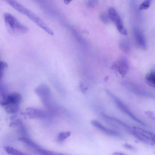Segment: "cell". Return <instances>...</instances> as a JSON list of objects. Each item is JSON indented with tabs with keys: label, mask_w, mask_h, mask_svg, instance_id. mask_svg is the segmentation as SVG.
<instances>
[{
	"label": "cell",
	"mask_w": 155,
	"mask_h": 155,
	"mask_svg": "<svg viewBox=\"0 0 155 155\" xmlns=\"http://www.w3.org/2000/svg\"><path fill=\"white\" fill-rule=\"evenodd\" d=\"M18 140L24 143L29 148L38 152V150L41 147L33 141L26 137H23L19 138Z\"/></svg>",
	"instance_id": "7c38bea8"
},
{
	"label": "cell",
	"mask_w": 155,
	"mask_h": 155,
	"mask_svg": "<svg viewBox=\"0 0 155 155\" xmlns=\"http://www.w3.org/2000/svg\"><path fill=\"white\" fill-rule=\"evenodd\" d=\"M115 23L117 28L120 33L123 35H127V32L124 26L121 19L117 21Z\"/></svg>",
	"instance_id": "d6986e66"
},
{
	"label": "cell",
	"mask_w": 155,
	"mask_h": 155,
	"mask_svg": "<svg viewBox=\"0 0 155 155\" xmlns=\"http://www.w3.org/2000/svg\"><path fill=\"white\" fill-rule=\"evenodd\" d=\"M123 84L127 89L135 94L142 96L155 98L154 94L145 91L135 84L128 82H124Z\"/></svg>",
	"instance_id": "8992f818"
},
{
	"label": "cell",
	"mask_w": 155,
	"mask_h": 155,
	"mask_svg": "<svg viewBox=\"0 0 155 155\" xmlns=\"http://www.w3.org/2000/svg\"><path fill=\"white\" fill-rule=\"evenodd\" d=\"M133 33L136 41L140 48L145 49L147 44L145 36L143 32L137 28H134L133 29Z\"/></svg>",
	"instance_id": "30bf717a"
},
{
	"label": "cell",
	"mask_w": 155,
	"mask_h": 155,
	"mask_svg": "<svg viewBox=\"0 0 155 155\" xmlns=\"http://www.w3.org/2000/svg\"><path fill=\"white\" fill-rule=\"evenodd\" d=\"M105 91L109 96L112 99L121 110L126 114L135 121L143 125L146 126V124L144 122L136 117L121 101L113 94L107 89L105 90Z\"/></svg>",
	"instance_id": "3957f363"
},
{
	"label": "cell",
	"mask_w": 155,
	"mask_h": 155,
	"mask_svg": "<svg viewBox=\"0 0 155 155\" xmlns=\"http://www.w3.org/2000/svg\"><path fill=\"white\" fill-rule=\"evenodd\" d=\"M100 18L101 21L105 24H107L109 22L110 18L109 16L105 13H101L100 15Z\"/></svg>",
	"instance_id": "603a6c76"
},
{
	"label": "cell",
	"mask_w": 155,
	"mask_h": 155,
	"mask_svg": "<svg viewBox=\"0 0 155 155\" xmlns=\"http://www.w3.org/2000/svg\"><path fill=\"white\" fill-rule=\"evenodd\" d=\"M112 68L117 71L122 77H124L127 73L129 69V64L126 58H120L114 62L112 66Z\"/></svg>",
	"instance_id": "5b68a950"
},
{
	"label": "cell",
	"mask_w": 155,
	"mask_h": 155,
	"mask_svg": "<svg viewBox=\"0 0 155 155\" xmlns=\"http://www.w3.org/2000/svg\"><path fill=\"white\" fill-rule=\"evenodd\" d=\"M7 64L5 62L0 61V81L2 77L3 70L7 68Z\"/></svg>",
	"instance_id": "7402d4cb"
},
{
	"label": "cell",
	"mask_w": 155,
	"mask_h": 155,
	"mask_svg": "<svg viewBox=\"0 0 155 155\" xmlns=\"http://www.w3.org/2000/svg\"><path fill=\"white\" fill-rule=\"evenodd\" d=\"M80 88L81 91L83 93L86 92L87 89L84 87L83 84L82 83H81L80 84Z\"/></svg>",
	"instance_id": "83f0119b"
},
{
	"label": "cell",
	"mask_w": 155,
	"mask_h": 155,
	"mask_svg": "<svg viewBox=\"0 0 155 155\" xmlns=\"http://www.w3.org/2000/svg\"><path fill=\"white\" fill-rule=\"evenodd\" d=\"M18 12L26 16L38 26L43 21L31 11L27 9L15 0H2Z\"/></svg>",
	"instance_id": "7a4b0ae2"
},
{
	"label": "cell",
	"mask_w": 155,
	"mask_h": 155,
	"mask_svg": "<svg viewBox=\"0 0 155 155\" xmlns=\"http://www.w3.org/2000/svg\"><path fill=\"white\" fill-rule=\"evenodd\" d=\"M119 47L120 49L125 53H128L130 50L129 43L126 39H123L121 40L119 43Z\"/></svg>",
	"instance_id": "e0dca14e"
},
{
	"label": "cell",
	"mask_w": 155,
	"mask_h": 155,
	"mask_svg": "<svg viewBox=\"0 0 155 155\" xmlns=\"http://www.w3.org/2000/svg\"><path fill=\"white\" fill-rule=\"evenodd\" d=\"M6 28L8 31L12 35H18L26 33L27 27L20 23L12 15L5 13L4 16Z\"/></svg>",
	"instance_id": "6da1fadb"
},
{
	"label": "cell",
	"mask_w": 155,
	"mask_h": 155,
	"mask_svg": "<svg viewBox=\"0 0 155 155\" xmlns=\"http://www.w3.org/2000/svg\"><path fill=\"white\" fill-rule=\"evenodd\" d=\"M6 94V93L0 92V104L2 105V104Z\"/></svg>",
	"instance_id": "4316f807"
},
{
	"label": "cell",
	"mask_w": 155,
	"mask_h": 155,
	"mask_svg": "<svg viewBox=\"0 0 155 155\" xmlns=\"http://www.w3.org/2000/svg\"><path fill=\"white\" fill-rule=\"evenodd\" d=\"M19 104L15 103H9L6 104L4 106L5 111L7 113L14 114L18 111Z\"/></svg>",
	"instance_id": "4fadbf2b"
},
{
	"label": "cell",
	"mask_w": 155,
	"mask_h": 155,
	"mask_svg": "<svg viewBox=\"0 0 155 155\" xmlns=\"http://www.w3.org/2000/svg\"><path fill=\"white\" fill-rule=\"evenodd\" d=\"M112 155H126V154H125L124 153L121 152H116L114 153H113L112 154Z\"/></svg>",
	"instance_id": "f1b7e54d"
},
{
	"label": "cell",
	"mask_w": 155,
	"mask_h": 155,
	"mask_svg": "<svg viewBox=\"0 0 155 155\" xmlns=\"http://www.w3.org/2000/svg\"><path fill=\"white\" fill-rule=\"evenodd\" d=\"M145 80L150 86L154 87L155 86V73L152 71L148 73L145 76Z\"/></svg>",
	"instance_id": "5bb4252c"
},
{
	"label": "cell",
	"mask_w": 155,
	"mask_h": 155,
	"mask_svg": "<svg viewBox=\"0 0 155 155\" xmlns=\"http://www.w3.org/2000/svg\"><path fill=\"white\" fill-rule=\"evenodd\" d=\"M35 93L40 97L45 105H49L51 97V92L49 87L46 84H41L35 89Z\"/></svg>",
	"instance_id": "277c9868"
},
{
	"label": "cell",
	"mask_w": 155,
	"mask_h": 155,
	"mask_svg": "<svg viewBox=\"0 0 155 155\" xmlns=\"http://www.w3.org/2000/svg\"><path fill=\"white\" fill-rule=\"evenodd\" d=\"M102 115L104 118L114 121L130 131L132 129V127H131L128 124L118 119L104 114H102Z\"/></svg>",
	"instance_id": "2e32d148"
},
{
	"label": "cell",
	"mask_w": 155,
	"mask_h": 155,
	"mask_svg": "<svg viewBox=\"0 0 155 155\" xmlns=\"http://www.w3.org/2000/svg\"><path fill=\"white\" fill-rule=\"evenodd\" d=\"M132 135L142 143L146 144L153 146L155 144V139L149 136L133 129L130 131Z\"/></svg>",
	"instance_id": "52a82bcc"
},
{
	"label": "cell",
	"mask_w": 155,
	"mask_h": 155,
	"mask_svg": "<svg viewBox=\"0 0 155 155\" xmlns=\"http://www.w3.org/2000/svg\"><path fill=\"white\" fill-rule=\"evenodd\" d=\"M26 113L30 118L42 119L47 117L48 114L43 110L32 107L27 108Z\"/></svg>",
	"instance_id": "ba28073f"
},
{
	"label": "cell",
	"mask_w": 155,
	"mask_h": 155,
	"mask_svg": "<svg viewBox=\"0 0 155 155\" xmlns=\"http://www.w3.org/2000/svg\"><path fill=\"white\" fill-rule=\"evenodd\" d=\"M152 0H145L140 5L139 8L140 10L147 9L150 7Z\"/></svg>",
	"instance_id": "44dd1931"
},
{
	"label": "cell",
	"mask_w": 155,
	"mask_h": 155,
	"mask_svg": "<svg viewBox=\"0 0 155 155\" xmlns=\"http://www.w3.org/2000/svg\"><path fill=\"white\" fill-rule=\"evenodd\" d=\"M98 3V0H88L87 5L89 8H93L96 7Z\"/></svg>",
	"instance_id": "cb8c5ba5"
},
{
	"label": "cell",
	"mask_w": 155,
	"mask_h": 155,
	"mask_svg": "<svg viewBox=\"0 0 155 155\" xmlns=\"http://www.w3.org/2000/svg\"><path fill=\"white\" fill-rule=\"evenodd\" d=\"M66 4H68L70 3L72 0H62Z\"/></svg>",
	"instance_id": "f546056e"
},
{
	"label": "cell",
	"mask_w": 155,
	"mask_h": 155,
	"mask_svg": "<svg viewBox=\"0 0 155 155\" xmlns=\"http://www.w3.org/2000/svg\"><path fill=\"white\" fill-rule=\"evenodd\" d=\"M145 114L151 119L155 120V115L153 112L150 111H147L145 112Z\"/></svg>",
	"instance_id": "484cf974"
},
{
	"label": "cell",
	"mask_w": 155,
	"mask_h": 155,
	"mask_svg": "<svg viewBox=\"0 0 155 155\" xmlns=\"http://www.w3.org/2000/svg\"><path fill=\"white\" fill-rule=\"evenodd\" d=\"M3 147L5 151L9 154L13 155H23L25 154L22 152L11 146H4Z\"/></svg>",
	"instance_id": "ac0fdd59"
},
{
	"label": "cell",
	"mask_w": 155,
	"mask_h": 155,
	"mask_svg": "<svg viewBox=\"0 0 155 155\" xmlns=\"http://www.w3.org/2000/svg\"><path fill=\"white\" fill-rule=\"evenodd\" d=\"M22 97L18 93L14 92L10 94H6L4 100L2 104L4 106L9 103H13L19 104L21 102Z\"/></svg>",
	"instance_id": "8fae6325"
},
{
	"label": "cell",
	"mask_w": 155,
	"mask_h": 155,
	"mask_svg": "<svg viewBox=\"0 0 155 155\" xmlns=\"http://www.w3.org/2000/svg\"><path fill=\"white\" fill-rule=\"evenodd\" d=\"M122 146L124 148L133 151H136L137 149L134 146L127 143L123 144Z\"/></svg>",
	"instance_id": "d4e9b609"
},
{
	"label": "cell",
	"mask_w": 155,
	"mask_h": 155,
	"mask_svg": "<svg viewBox=\"0 0 155 155\" xmlns=\"http://www.w3.org/2000/svg\"><path fill=\"white\" fill-rule=\"evenodd\" d=\"M108 14L110 19L115 23L121 19L116 10L113 7L109 8Z\"/></svg>",
	"instance_id": "9a60e30c"
},
{
	"label": "cell",
	"mask_w": 155,
	"mask_h": 155,
	"mask_svg": "<svg viewBox=\"0 0 155 155\" xmlns=\"http://www.w3.org/2000/svg\"><path fill=\"white\" fill-rule=\"evenodd\" d=\"M71 134V133L70 131L60 132L58 135L57 140L59 142H62L69 137Z\"/></svg>",
	"instance_id": "ffe728a7"
},
{
	"label": "cell",
	"mask_w": 155,
	"mask_h": 155,
	"mask_svg": "<svg viewBox=\"0 0 155 155\" xmlns=\"http://www.w3.org/2000/svg\"><path fill=\"white\" fill-rule=\"evenodd\" d=\"M91 124L93 126L108 135L118 137L121 136V134L120 133L115 131L106 128L100 122L96 120H91Z\"/></svg>",
	"instance_id": "9c48e42d"
}]
</instances>
